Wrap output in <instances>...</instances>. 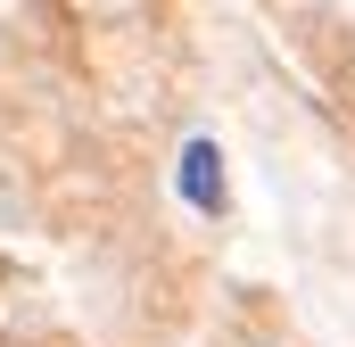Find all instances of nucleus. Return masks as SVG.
Returning <instances> with one entry per match:
<instances>
[{
  "label": "nucleus",
  "instance_id": "1",
  "mask_svg": "<svg viewBox=\"0 0 355 347\" xmlns=\"http://www.w3.org/2000/svg\"><path fill=\"white\" fill-rule=\"evenodd\" d=\"M182 198H190L198 215H223L232 190H223V149H215V141H190V149H182Z\"/></svg>",
  "mask_w": 355,
  "mask_h": 347
}]
</instances>
